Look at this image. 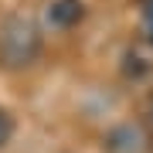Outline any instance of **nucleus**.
I'll list each match as a JSON object with an SVG mask.
<instances>
[{
  "label": "nucleus",
  "instance_id": "1",
  "mask_svg": "<svg viewBox=\"0 0 153 153\" xmlns=\"http://www.w3.org/2000/svg\"><path fill=\"white\" fill-rule=\"evenodd\" d=\"M41 55V27L27 14H10L0 24V65L4 68H31Z\"/></svg>",
  "mask_w": 153,
  "mask_h": 153
},
{
  "label": "nucleus",
  "instance_id": "2",
  "mask_svg": "<svg viewBox=\"0 0 153 153\" xmlns=\"http://www.w3.org/2000/svg\"><path fill=\"white\" fill-rule=\"evenodd\" d=\"M105 150L109 153H150V136L136 123H123L105 136Z\"/></svg>",
  "mask_w": 153,
  "mask_h": 153
},
{
  "label": "nucleus",
  "instance_id": "3",
  "mask_svg": "<svg viewBox=\"0 0 153 153\" xmlns=\"http://www.w3.org/2000/svg\"><path fill=\"white\" fill-rule=\"evenodd\" d=\"M78 21H82V0H55V4H48L51 27H71Z\"/></svg>",
  "mask_w": 153,
  "mask_h": 153
},
{
  "label": "nucleus",
  "instance_id": "4",
  "mask_svg": "<svg viewBox=\"0 0 153 153\" xmlns=\"http://www.w3.org/2000/svg\"><path fill=\"white\" fill-rule=\"evenodd\" d=\"M10 136H14V116L7 109H0V150L10 143Z\"/></svg>",
  "mask_w": 153,
  "mask_h": 153
},
{
  "label": "nucleus",
  "instance_id": "5",
  "mask_svg": "<svg viewBox=\"0 0 153 153\" xmlns=\"http://www.w3.org/2000/svg\"><path fill=\"white\" fill-rule=\"evenodd\" d=\"M143 17H146V31L153 38V0H146V10H143Z\"/></svg>",
  "mask_w": 153,
  "mask_h": 153
}]
</instances>
